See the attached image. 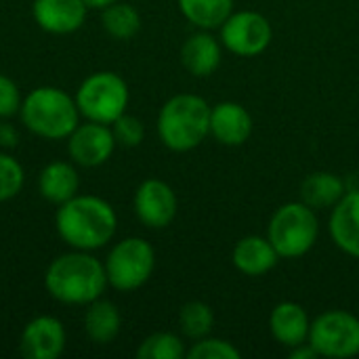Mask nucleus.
Segmentation results:
<instances>
[{"instance_id":"f257e3e1","label":"nucleus","mask_w":359,"mask_h":359,"mask_svg":"<svg viewBox=\"0 0 359 359\" xmlns=\"http://www.w3.org/2000/svg\"><path fill=\"white\" fill-rule=\"evenodd\" d=\"M57 231L65 244L76 250H95L105 246L118 227L114 208L97 196H74L59 204Z\"/></svg>"},{"instance_id":"f03ea898","label":"nucleus","mask_w":359,"mask_h":359,"mask_svg":"<svg viewBox=\"0 0 359 359\" xmlns=\"http://www.w3.org/2000/svg\"><path fill=\"white\" fill-rule=\"evenodd\" d=\"M46 290L67 305H90L107 286L105 265L86 255V250L57 257L44 276Z\"/></svg>"},{"instance_id":"7ed1b4c3","label":"nucleus","mask_w":359,"mask_h":359,"mask_svg":"<svg viewBox=\"0 0 359 359\" xmlns=\"http://www.w3.org/2000/svg\"><path fill=\"white\" fill-rule=\"evenodd\" d=\"M210 133V107L198 95H177L164 103L158 116V135L172 151L198 147Z\"/></svg>"},{"instance_id":"20e7f679","label":"nucleus","mask_w":359,"mask_h":359,"mask_svg":"<svg viewBox=\"0 0 359 359\" xmlns=\"http://www.w3.org/2000/svg\"><path fill=\"white\" fill-rule=\"evenodd\" d=\"M23 124L38 137L65 139L78 126L80 109L76 99L55 86H40L32 90L21 103Z\"/></svg>"},{"instance_id":"39448f33","label":"nucleus","mask_w":359,"mask_h":359,"mask_svg":"<svg viewBox=\"0 0 359 359\" xmlns=\"http://www.w3.org/2000/svg\"><path fill=\"white\" fill-rule=\"evenodd\" d=\"M320 233L318 217L305 202H290L276 210L267 238L282 259H299L307 255Z\"/></svg>"},{"instance_id":"423d86ee","label":"nucleus","mask_w":359,"mask_h":359,"mask_svg":"<svg viewBox=\"0 0 359 359\" xmlns=\"http://www.w3.org/2000/svg\"><path fill=\"white\" fill-rule=\"evenodd\" d=\"M76 105L90 122L114 124L126 111L128 86L114 72H97L80 84Z\"/></svg>"},{"instance_id":"0eeeda50","label":"nucleus","mask_w":359,"mask_h":359,"mask_svg":"<svg viewBox=\"0 0 359 359\" xmlns=\"http://www.w3.org/2000/svg\"><path fill=\"white\" fill-rule=\"evenodd\" d=\"M156 252L143 238H126L118 242L105 263L107 284L116 290L130 292L141 288L154 273Z\"/></svg>"},{"instance_id":"6e6552de","label":"nucleus","mask_w":359,"mask_h":359,"mask_svg":"<svg viewBox=\"0 0 359 359\" xmlns=\"http://www.w3.org/2000/svg\"><path fill=\"white\" fill-rule=\"evenodd\" d=\"M309 345L322 358L345 359L359 353V320L349 311H326L311 322Z\"/></svg>"},{"instance_id":"1a4fd4ad","label":"nucleus","mask_w":359,"mask_h":359,"mask_svg":"<svg viewBox=\"0 0 359 359\" xmlns=\"http://www.w3.org/2000/svg\"><path fill=\"white\" fill-rule=\"evenodd\" d=\"M273 38L271 23L267 17L255 11H242L229 15L221 25V40L227 50L240 57H257L261 55Z\"/></svg>"},{"instance_id":"9d476101","label":"nucleus","mask_w":359,"mask_h":359,"mask_svg":"<svg viewBox=\"0 0 359 359\" xmlns=\"http://www.w3.org/2000/svg\"><path fill=\"white\" fill-rule=\"evenodd\" d=\"M135 212L139 221L151 229H162L177 215V196L172 187L158 179H147L135 194Z\"/></svg>"},{"instance_id":"9b49d317","label":"nucleus","mask_w":359,"mask_h":359,"mask_svg":"<svg viewBox=\"0 0 359 359\" xmlns=\"http://www.w3.org/2000/svg\"><path fill=\"white\" fill-rule=\"evenodd\" d=\"M116 137L107 128V124L101 122H86L78 124L74 133L69 135V156L80 166H99L107 162L114 154Z\"/></svg>"},{"instance_id":"f8f14e48","label":"nucleus","mask_w":359,"mask_h":359,"mask_svg":"<svg viewBox=\"0 0 359 359\" xmlns=\"http://www.w3.org/2000/svg\"><path fill=\"white\" fill-rule=\"evenodd\" d=\"M19 347L27 359H57L65 349V328L57 318L40 316L25 326Z\"/></svg>"},{"instance_id":"ddd939ff","label":"nucleus","mask_w":359,"mask_h":359,"mask_svg":"<svg viewBox=\"0 0 359 359\" xmlns=\"http://www.w3.org/2000/svg\"><path fill=\"white\" fill-rule=\"evenodd\" d=\"M84 0H36L32 11L36 23L50 34H72L86 19Z\"/></svg>"},{"instance_id":"4468645a","label":"nucleus","mask_w":359,"mask_h":359,"mask_svg":"<svg viewBox=\"0 0 359 359\" xmlns=\"http://www.w3.org/2000/svg\"><path fill=\"white\" fill-rule=\"evenodd\" d=\"M252 133V118L240 103L223 101L210 107V135L229 147L242 145Z\"/></svg>"},{"instance_id":"2eb2a0df","label":"nucleus","mask_w":359,"mask_h":359,"mask_svg":"<svg viewBox=\"0 0 359 359\" xmlns=\"http://www.w3.org/2000/svg\"><path fill=\"white\" fill-rule=\"evenodd\" d=\"M330 236L343 252L359 259V189L347 191L334 206Z\"/></svg>"},{"instance_id":"dca6fc26","label":"nucleus","mask_w":359,"mask_h":359,"mask_svg":"<svg viewBox=\"0 0 359 359\" xmlns=\"http://www.w3.org/2000/svg\"><path fill=\"white\" fill-rule=\"evenodd\" d=\"M269 330L273 334V339L278 343H282L284 347H297L309 341V330H311V322L307 311L297 305V303H280L269 318Z\"/></svg>"},{"instance_id":"f3484780","label":"nucleus","mask_w":359,"mask_h":359,"mask_svg":"<svg viewBox=\"0 0 359 359\" xmlns=\"http://www.w3.org/2000/svg\"><path fill=\"white\" fill-rule=\"evenodd\" d=\"M231 259H233V265L238 271L257 278V276H265L267 271H271L276 267L280 255L276 252L269 238L248 236L236 244Z\"/></svg>"},{"instance_id":"a211bd4d","label":"nucleus","mask_w":359,"mask_h":359,"mask_svg":"<svg viewBox=\"0 0 359 359\" xmlns=\"http://www.w3.org/2000/svg\"><path fill=\"white\" fill-rule=\"evenodd\" d=\"M221 57H223L221 44L210 34L204 32L189 36L181 48L183 67L198 78H206L215 74L217 67L221 65Z\"/></svg>"},{"instance_id":"6ab92c4d","label":"nucleus","mask_w":359,"mask_h":359,"mask_svg":"<svg viewBox=\"0 0 359 359\" xmlns=\"http://www.w3.org/2000/svg\"><path fill=\"white\" fill-rule=\"evenodd\" d=\"M78 187H80L78 170L67 162H50L48 166L42 168L38 179L40 196L53 204H63L72 200L74 196H78Z\"/></svg>"},{"instance_id":"aec40b11","label":"nucleus","mask_w":359,"mask_h":359,"mask_svg":"<svg viewBox=\"0 0 359 359\" xmlns=\"http://www.w3.org/2000/svg\"><path fill=\"white\" fill-rule=\"evenodd\" d=\"M345 196V181L334 172H313L301 185V198L313 210L334 208Z\"/></svg>"},{"instance_id":"412c9836","label":"nucleus","mask_w":359,"mask_h":359,"mask_svg":"<svg viewBox=\"0 0 359 359\" xmlns=\"http://www.w3.org/2000/svg\"><path fill=\"white\" fill-rule=\"evenodd\" d=\"M120 326H122V318L114 303L99 301V299L90 303L86 318H84V328L93 343H99V345L111 343L118 337Z\"/></svg>"},{"instance_id":"4be33fe9","label":"nucleus","mask_w":359,"mask_h":359,"mask_svg":"<svg viewBox=\"0 0 359 359\" xmlns=\"http://www.w3.org/2000/svg\"><path fill=\"white\" fill-rule=\"evenodd\" d=\"M181 13L202 29H215L231 15L233 0H179Z\"/></svg>"},{"instance_id":"5701e85b","label":"nucleus","mask_w":359,"mask_h":359,"mask_svg":"<svg viewBox=\"0 0 359 359\" xmlns=\"http://www.w3.org/2000/svg\"><path fill=\"white\" fill-rule=\"evenodd\" d=\"M103 27L111 38L128 40L141 29V17L135 6L114 2L103 8Z\"/></svg>"},{"instance_id":"b1692460","label":"nucleus","mask_w":359,"mask_h":359,"mask_svg":"<svg viewBox=\"0 0 359 359\" xmlns=\"http://www.w3.org/2000/svg\"><path fill=\"white\" fill-rule=\"evenodd\" d=\"M179 324L185 337L189 339H204L215 324V316L212 309L206 303L200 301H191L187 305H183L181 313H179Z\"/></svg>"},{"instance_id":"393cba45","label":"nucleus","mask_w":359,"mask_h":359,"mask_svg":"<svg viewBox=\"0 0 359 359\" xmlns=\"http://www.w3.org/2000/svg\"><path fill=\"white\" fill-rule=\"evenodd\" d=\"M183 355L185 347L181 339L170 332H156L147 337L137 351L139 359H181Z\"/></svg>"},{"instance_id":"a878e982","label":"nucleus","mask_w":359,"mask_h":359,"mask_svg":"<svg viewBox=\"0 0 359 359\" xmlns=\"http://www.w3.org/2000/svg\"><path fill=\"white\" fill-rule=\"evenodd\" d=\"M23 187V168L21 164L6 156L0 154V202H6L15 198Z\"/></svg>"},{"instance_id":"bb28decb","label":"nucleus","mask_w":359,"mask_h":359,"mask_svg":"<svg viewBox=\"0 0 359 359\" xmlns=\"http://www.w3.org/2000/svg\"><path fill=\"white\" fill-rule=\"evenodd\" d=\"M191 359H240V351L221 339H200L187 353Z\"/></svg>"},{"instance_id":"cd10ccee","label":"nucleus","mask_w":359,"mask_h":359,"mask_svg":"<svg viewBox=\"0 0 359 359\" xmlns=\"http://www.w3.org/2000/svg\"><path fill=\"white\" fill-rule=\"evenodd\" d=\"M114 137H116V143L124 145V147H137L141 145L143 137H145V128H143V122L135 116H126L122 114L116 122H114Z\"/></svg>"},{"instance_id":"c85d7f7f","label":"nucleus","mask_w":359,"mask_h":359,"mask_svg":"<svg viewBox=\"0 0 359 359\" xmlns=\"http://www.w3.org/2000/svg\"><path fill=\"white\" fill-rule=\"evenodd\" d=\"M21 109V101H19V88L17 84L0 74V118H11Z\"/></svg>"},{"instance_id":"c756f323","label":"nucleus","mask_w":359,"mask_h":359,"mask_svg":"<svg viewBox=\"0 0 359 359\" xmlns=\"http://www.w3.org/2000/svg\"><path fill=\"white\" fill-rule=\"evenodd\" d=\"M17 141H19L17 130H15L11 124H0V145H4V147H15Z\"/></svg>"},{"instance_id":"7c9ffc66","label":"nucleus","mask_w":359,"mask_h":359,"mask_svg":"<svg viewBox=\"0 0 359 359\" xmlns=\"http://www.w3.org/2000/svg\"><path fill=\"white\" fill-rule=\"evenodd\" d=\"M290 358L292 359H316L320 358L318 355V351L309 345V343H303V345H297V347H292V351H290Z\"/></svg>"},{"instance_id":"2f4dec72","label":"nucleus","mask_w":359,"mask_h":359,"mask_svg":"<svg viewBox=\"0 0 359 359\" xmlns=\"http://www.w3.org/2000/svg\"><path fill=\"white\" fill-rule=\"evenodd\" d=\"M84 2H86L88 8H105V6H109V4H114L118 0H84Z\"/></svg>"}]
</instances>
